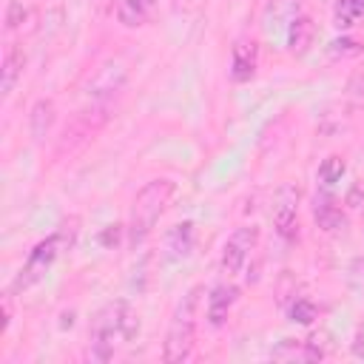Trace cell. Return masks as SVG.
Here are the masks:
<instances>
[{"label": "cell", "instance_id": "cell-1", "mask_svg": "<svg viewBox=\"0 0 364 364\" xmlns=\"http://www.w3.org/2000/svg\"><path fill=\"white\" fill-rule=\"evenodd\" d=\"M139 333V316L131 310L125 299L108 301L97 310L88 330V358L108 361L119 341H131Z\"/></svg>", "mask_w": 364, "mask_h": 364}, {"label": "cell", "instance_id": "cell-2", "mask_svg": "<svg viewBox=\"0 0 364 364\" xmlns=\"http://www.w3.org/2000/svg\"><path fill=\"white\" fill-rule=\"evenodd\" d=\"M176 193V185L171 179H151L134 199V208H131V219H128V242L136 247L142 245L151 230L156 228L159 216L165 213V208L171 205Z\"/></svg>", "mask_w": 364, "mask_h": 364}, {"label": "cell", "instance_id": "cell-3", "mask_svg": "<svg viewBox=\"0 0 364 364\" xmlns=\"http://www.w3.org/2000/svg\"><path fill=\"white\" fill-rule=\"evenodd\" d=\"M199 299H202V287H191L185 293V299L173 310V318H171V327H168V336H165V350H162V358L168 364L185 361L191 355V350H193Z\"/></svg>", "mask_w": 364, "mask_h": 364}, {"label": "cell", "instance_id": "cell-4", "mask_svg": "<svg viewBox=\"0 0 364 364\" xmlns=\"http://www.w3.org/2000/svg\"><path fill=\"white\" fill-rule=\"evenodd\" d=\"M60 247H63V236L60 233H54V236H48V239H43L40 245H34V250L28 253V259H26V264H23V270H20V276H17V282H14V287H31L34 282H40L43 279V273L51 267V262L57 259V253H60Z\"/></svg>", "mask_w": 364, "mask_h": 364}, {"label": "cell", "instance_id": "cell-5", "mask_svg": "<svg viewBox=\"0 0 364 364\" xmlns=\"http://www.w3.org/2000/svg\"><path fill=\"white\" fill-rule=\"evenodd\" d=\"M256 239H259V230H256V228H236V230L228 236V242H225V247H222V270H225L228 276L242 270V264L247 262V256H250Z\"/></svg>", "mask_w": 364, "mask_h": 364}, {"label": "cell", "instance_id": "cell-6", "mask_svg": "<svg viewBox=\"0 0 364 364\" xmlns=\"http://www.w3.org/2000/svg\"><path fill=\"white\" fill-rule=\"evenodd\" d=\"M296 208H299V188L296 185H282L273 196V225L279 236L290 239L296 233Z\"/></svg>", "mask_w": 364, "mask_h": 364}, {"label": "cell", "instance_id": "cell-7", "mask_svg": "<svg viewBox=\"0 0 364 364\" xmlns=\"http://www.w3.org/2000/svg\"><path fill=\"white\" fill-rule=\"evenodd\" d=\"M125 80H128L125 65H122L119 60H108V63H102V65L97 68V74L91 77L85 94H88L91 100H105V97L117 94V91L125 85Z\"/></svg>", "mask_w": 364, "mask_h": 364}, {"label": "cell", "instance_id": "cell-8", "mask_svg": "<svg viewBox=\"0 0 364 364\" xmlns=\"http://www.w3.org/2000/svg\"><path fill=\"white\" fill-rule=\"evenodd\" d=\"M193 242H196V230L193 222H179L165 233V256L168 259H188L193 253Z\"/></svg>", "mask_w": 364, "mask_h": 364}, {"label": "cell", "instance_id": "cell-9", "mask_svg": "<svg viewBox=\"0 0 364 364\" xmlns=\"http://www.w3.org/2000/svg\"><path fill=\"white\" fill-rule=\"evenodd\" d=\"M54 119H57V108H54V100L48 97H40L34 105H31V114H28V131L37 142H43L48 136V131L54 128Z\"/></svg>", "mask_w": 364, "mask_h": 364}, {"label": "cell", "instance_id": "cell-10", "mask_svg": "<svg viewBox=\"0 0 364 364\" xmlns=\"http://www.w3.org/2000/svg\"><path fill=\"white\" fill-rule=\"evenodd\" d=\"M236 296H239V290H236L233 284H219V287H213V293L208 296V321H210L213 327L225 324V318H228V313H230Z\"/></svg>", "mask_w": 364, "mask_h": 364}, {"label": "cell", "instance_id": "cell-11", "mask_svg": "<svg viewBox=\"0 0 364 364\" xmlns=\"http://www.w3.org/2000/svg\"><path fill=\"white\" fill-rule=\"evenodd\" d=\"M256 71V43L239 40L233 46V63H230V77L236 82H247Z\"/></svg>", "mask_w": 364, "mask_h": 364}, {"label": "cell", "instance_id": "cell-12", "mask_svg": "<svg viewBox=\"0 0 364 364\" xmlns=\"http://www.w3.org/2000/svg\"><path fill=\"white\" fill-rule=\"evenodd\" d=\"M313 37H316V26L310 17L304 14H296L287 26V46L293 54H304L310 46H313Z\"/></svg>", "mask_w": 364, "mask_h": 364}, {"label": "cell", "instance_id": "cell-13", "mask_svg": "<svg viewBox=\"0 0 364 364\" xmlns=\"http://www.w3.org/2000/svg\"><path fill=\"white\" fill-rule=\"evenodd\" d=\"M23 63H26L23 51H20L17 46H11V48L6 51V57H3V77H0V91H3V97H9V94L14 91V85H17L20 74H23Z\"/></svg>", "mask_w": 364, "mask_h": 364}, {"label": "cell", "instance_id": "cell-14", "mask_svg": "<svg viewBox=\"0 0 364 364\" xmlns=\"http://www.w3.org/2000/svg\"><path fill=\"white\" fill-rule=\"evenodd\" d=\"M151 11H154V0H119L117 17H119L122 26L136 28L151 17Z\"/></svg>", "mask_w": 364, "mask_h": 364}, {"label": "cell", "instance_id": "cell-15", "mask_svg": "<svg viewBox=\"0 0 364 364\" xmlns=\"http://www.w3.org/2000/svg\"><path fill=\"white\" fill-rule=\"evenodd\" d=\"M313 216H316V222H318V228L321 230H338L341 225H344V213H341V208L336 205V199L333 196H321V199H316V210H313Z\"/></svg>", "mask_w": 364, "mask_h": 364}, {"label": "cell", "instance_id": "cell-16", "mask_svg": "<svg viewBox=\"0 0 364 364\" xmlns=\"http://www.w3.org/2000/svg\"><path fill=\"white\" fill-rule=\"evenodd\" d=\"M361 14H364V0H338V6H336V26L338 28H350Z\"/></svg>", "mask_w": 364, "mask_h": 364}, {"label": "cell", "instance_id": "cell-17", "mask_svg": "<svg viewBox=\"0 0 364 364\" xmlns=\"http://www.w3.org/2000/svg\"><path fill=\"white\" fill-rule=\"evenodd\" d=\"M341 176H344V159H341V156H327V159L318 165V182H321L324 188H333Z\"/></svg>", "mask_w": 364, "mask_h": 364}, {"label": "cell", "instance_id": "cell-18", "mask_svg": "<svg viewBox=\"0 0 364 364\" xmlns=\"http://www.w3.org/2000/svg\"><path fill=\"white\" fill-rule=\"evenodd\" d=\"M290 318L299 321V324H310L316 318V304L307 301V299H296L293 307H290Z\"/></svg>", "mask_w": 364, "mask_h": 364}, {"label": "cell", "instance_id": "cell-19", "mask_svg": "<svg viewBox=\"0 0 364 364\" xmlns=\"http://www.w3.org/2000/svg\"><path fill=\"white\" fill-rule=\"evenodd\" d=\"M361 43H355V40H350V37H341V40H333L330 43V57H353V54H361Z\"/></svg>", "mask_w": 364, "mask_h": 364}, {"label": "cell", "instance_id": "cell-20", "mask_svg": "<svg viewBox=\"0 0 364 364\" xmlns=\"http://www.w3.org/2000/svg\"><path fill=\"white\" fill-rule=\"evenodd\" d=\"M119 236H122V225H108V228L100 233V245L117 247V245H119Z\"/></svg>", "mask_w": 364, "mask_h": 364}, {"label": "cell", "instance_id": "cell-21", "mask_svg": "<svg viewBox=\"0 0 364 364\" xmlns=\"http://www.w3.org/2000/svg\"><path fill=\"white\" fill-rule=\"evenodd\" d=\"M26 17V9L20 3H9V11H6V28H17Z\"/></svg>", "mask_w": 364, "mask_h": 364}]
</instances>
